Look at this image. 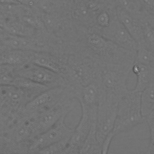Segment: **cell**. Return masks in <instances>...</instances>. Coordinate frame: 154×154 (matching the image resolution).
<instances>
[{
	"label": "cell",
	"instance_id": "6da1fadb",
	"mask_svg": "<svg viewBox=\"0 0 154 154\" xmlns=\"http://www.w3.org/2000/svg\"><path fill=\"white\" fill-rule=\"evenodd\" d=\"M86 43L91 56L100 63L132 66L135 61L136 52L119 46L98 32L90 33L87 37Z\"/></svg>",
	"mask_w": 154,
	"mask_h": 154
},
{
	"label": "cell",
	"instance_id": "7a4b0ae2",
	"mask_svg": "<svg viewBox=\"0 0 154 154\" xmlns=\"http://www.w3.org/2000/svg\"><path fill=\"white\" fill-rule=\"evenodd\" d=\"M140 98L141 91L132 90L119 99L117 117L112 131L115 136L145 122V117L141 111Z\"/></svg>",
	"mask_w": 154,
	"mask_h": 154
},
{
	"label": "cell",
	"instance_id": "3957f363",
	"mask_svg": "<svg viewBox=\"0 0 154 154\" xmlns=\"http://www.w3.org/2000/svg\"><path fill=\"white\" fill-rule=\"evenodd\" d=\"M132 66L100 63L97 80L106 94L119 99L129 91L127 80Z\"/></svg>",
	"mask_w": 154,
	"mask_h": 154
},
{
	"label": "cell",
	"instance_id": "277c9868",
	"mask_svg": "<svg viewBox=\"0 0 154 154\" xmlns=\"http://www.w3.org/2000/svg\"><path fill=\"white\" fill-rule=\"evenodd\" d=\"M119 99L103 92L100 97L97 112L96 137L102 146L106 136L112 131L117 117Z\"/></svg>",
	"mask_w": 154,
	"mask_h": 154
},
{
	"label": "cell",
	"instance_id": "5b68a950",
	"mask_svg": "<svg viewBox=\"0 0 154 154\" xmlns=\"http://www.w3.org/2000/svg\"><path fill=\"white\" fill-rule=\"evenodd\" d=\"M99 69L100 63L92 56L72 58L67 63L66 73L78 87L97 80Z\"/></svg>",
	"mask_w": 154,
	"mask_h": 154
},
{
	"label": "cell",
	"instance_id": "8992f818",
	"mask_svg": "<svg viewBox=\"0 0 154 154\" xmlns=\"http://www.w3.org/2000/svg\"><path fill=\"white\" fill-rule=\"evenodd\" d=\"M68 112L64 114L48 129L36 135L29 146V150L37 152L49 145L66 138H70L74 128L69 127L65 123Z\"/></svg>",
	"mask_w": 154,
	"mask_h": 154
},
{
	"label": "cell",
	"instance_id": "52a82bcc",
	"mask_svg": "<svg viewBox=\"0 0 154 154\" xmlns=\"http://www.w3.org/2000/svg\"><path fill=\"white\" fill-rule=\"evenodd\" d=\"M16 75L48 87L58 86L62 81L60 74L31 62L14 67Z\"/></svg>",
	"mask_w": 154,
	"mask_h": 154
},
{
	"label": "cell",
	"instance_id": "ba28073f",
	"mask_svg": "<svg viewBox=\"0 0 154 154\" xmlns=\"http://www.w3.org/2000/svg\"><path fill=\"white\" fill-rule=\"evenodd\" d=\"M99 34L126 49L137 52L139 47L138 43L119 21L116 14L112 17L109 26Z\"/></svg>",
	"mask_w": 154,
	"mask_h": 154
},
{
	"label": "cell",
	"instance_id": "9c48e42d",
	"mask_svg": "<svg viewBox=\"0 0 154 154\" xmlns=\"http://www.w3.org/2000/svg\"><path fill=\"white\" fill-rule=\"evenodd\" d=\"M63 93L64 88L60 85L49 88L28 101L25 104V110L33 114L47 110L63 99Z\"/></svg>",
	"mask_w": 154,
	"mask_h": 154
},
{
	"label": "cell",
	"instance_id": "30bf717a",
	"mask_svg": "<svg viewBox=\"0 0 154 154\" xmlns=\"http://www.w3.org/2000/svg\"><path fill=\"white\" fill-rule=\"evenodd\" d=\"M81 106V117L77 126L69 139L65 153H79L80 149L88 136L92 123L96 118L93 117L88 110L84 105Z\"/></svg>",
	"mask_w": 154,
	"mask_h": 154
},
{
	"label": "cell",
	"instance_id": "8fae6325",
	"mask_svg": "<svg viewBox=\"0 0 154 154\" xmlns=\"http://www.w3.org/2000/svg\"><path fill=\"white\" fill-rule=\"evenodd\" d=\"M103 92V90L97 79L85 85L78 86L76 95L80 104L86 107L92 116H96Z\"/></svg>",
	"mask_w": 154,
	"mask_h": 154
},
{
	"label": "cell",
	"instance_id": "7c38bea8",
	"mask_svg": "<svg viewBox=\"0 0 154 154\" xmlns=\"http://www.w3.org/2000/svg\"><path fill=\"white\" fill-rule=\"evenodd\" d=\"M70 103H65L63 99L51 108L35 114L34 116L37 134L45 131L53 125L64 114L70 111Z\"/></svg>",
	"mask_w": 154,
	"mask_h": 154
},
{
	"label": "cell",
	"instance_id": "4fadbf2b",
	"mask_svg": "<svg viewBox=\"0 0 154 154\" xmlns=\"http://www.w3.org/2000/svg\"><path fill=\"white\" fill-rule=\"evenodd\" d=\"M116 11L119 21L138 44H142L144 40V31L141 19L119 7L116 6Z\"/></svg>",
	"mask_w": 154,
	"mask_h": 154
},
{
	"label": "cell",
	"instance_id": "5bb4252c",
	"mask_svg": "<svg viewBox=\"0 0 154 154\" xmlns=\"http://www.w3.org/2000/svg\"><path fill=\"white\" fill-rule=\"evenodd\" d=\"M31 62L45 67L55 73H66L67 63L58 57L43 51H33Z\"/></svg>",
	"mask_w": 154,
	"mask_h": 154
},
{
	"label": "cell",
	"instance_id": "9a60e30c",
	"mask_svg": "<svg viewBox=\"0 0 154 154\" xmlns=\"http://www.w3.org/2000/svg\"><path fill=\"white\" fill-rule=\"evenodd\" d=\"M7 49L22 51H43V46L36 40L29 38L7 34V37L1 42Z\"/></svg>",
	"mask_w": 154,
	"mask_h": 154
},
{
	"label": "cell",
	"instance_id": "2e32d148",
	"mask_svg": "<svg viewBox=\"0 0 154 154\" xmlns=\"http://www.w3.org/2000/svg\"><path fill=\"white\" fill-rule=\"evenodd\" d=\"M28 93L14 85H0V102L10 106H19L27 99Z\"/></svg>",
	"mask_w": 154,
	"mask_h": 154
},
{
	"label": "cell",
	"instance_id": "e0dca14e",
	"mask_svg": "<svg viewBox=\"0 0 154 154\" xmlns=\"http://www.w3.org/2000/svg\"><path fill=\"white\" fill-rule=\"evenodd\" d=\"M132 71L137 76V84L133 89L141 91L154 82V69L144 64L135 61Z\"/></svg>",
	"mask_w": 154,
	"mask_h": 154
},
{
	"label": "cell",
	"instance_id": "ac0fdd59",
	"mask_svg": "<svg viewBox=\"0 0 154 154\" xmlns=\"http://www.w3.org/2000/svg\"><path fill=\"white\" fill-rule=\"evenodd\" d=\"M33 51L9 49L0 55V64H8L17 67L31 62Z\"/></svg>",
	"mask_w": 154,
	"mask_h": 154
},
{
	"label": "cell",
	"instance_id": "d6986e66",
	"mask_svg": "<svg viewBox=\"0 0 154 154\" xmlns=\"http://www.w3.org/2000/svg\"><path fill=\"white\" fill-rule=\"evenodd\" d=\"M96 120L92 123L90 131L82 144L79 153L85 154H100L102 153V146L97 140L96 130Z\"/></svg>",
	"mask_w": 154,
	"mask_h": 154
},
{
	"label": "cell",
	"instance_id": "ffe728a7",
	"mask_svg": "<svg viewBox=\"0 0 154 154\" xmlns=\"http://www.w3.org/2000/svg\"><path fill=\"white\" fill-rule=\"evenodd\" d=\"M140 104L144 117L154 110V82L141 91Z\"/></svg>",
	"mask_w": 154,
	"mask_h": 154
},
{
	"label": "cell",
	"instance_id": "44dd1931",
	"mask_svg": "<svg viewBox=\"0 0 154 154\" xmlns=\"http://www.w3.org/2000/svg\"><path fill=\"white\" fill-rule=\"evenodd\" d=\"M3 28L9 34L23 37H30L32 35L34 31V28L28 25L24 22H8L4 25Z\"/></svg>",
	"mask_w": 154,
	"mask_h": 154
},
{
	"label": "cell",
	"instance_id": "7402d4cb",
	"mask_svg": "<svg viewBox=\"0 0 154 154\" xmlns=\"http://www.w3.org/2000/svg\"><path fill=\"white\" fill-rule=\"evenodd\" d=\"M135 61L147 65L154 69V52L149 50L144 45H139Z\"/></svg>",
	"mask_w": 154,
	"mask_h": 154
},
{
	"label": "cell",
	"instance_id": "603a6c76",
	"mask_svg": "<svg viewBox=\"0 0 154 154\" xmlns=\"http://www.w3.org/2000/svg\"><path fill=\"white\" fill-rule=\"evenodd\" d=\"M70 138H66L59 141L49 145L48 146L38 150L37 152L40 153H62L65 151L68 146Z\"/></svg>",
	"mask_w": 154,
	"mask_h": 154
},
{
	"label": "cell",
	"instance_id": "cb8c5ba5",
	"mask_svg": "<svg viewBox=\"0 0 154 154\" xmlns=\"http://www.w3.org/2000/svg\"><path fill=\"white\" fill-rule=\"evenodd\" d=\"M22 21L34 29H41L45 28L41 18L28 13L25 14L22 16Z\"/></svg>",
	"mask_w": 154,
	"mask_h": 154
},
{
	"label": "cell",
	"instance_id": "d4e9b609",
	"mask_svg": "<svg viewBox=\"0 0 154 154\" xmlns=\"http://www.w3.org/2000/svg\"><path fill=\"white\" fill-rule=\"evenodd\" d=\"M41 19L44 23L45 27L48 29H54L58 26L57 18L51 13H44Z\"/></svg>",
	"mask_w": 154,
	"mask_h": 154
},
{
	"label": "cell",
	"instance_id": "484cf974",
	"mask_svg": "<svg viewBox=\"0 0 154 154\" xmlns=\"http://www.w3.org/2000/svg\"><path fill=\"white\" fill-rule=\"evenodd\" d=\"M143 14L154 16V0H137Z\"/></svg>",
	"mask_w": 154,
	"mask_h": 154
},
{
	"label": "cell",
	"instance_id": "4316f807",
	"mask_svg": "<svg viewBox=\"0 0 154 154\" xmlns=\"http://www.w3.org/2000/svg\"><path fill=\"white\" fill-rule=\"evenodd\" d=\"M145 122L147 123L149 129L150 145L154 141V110L145 116Z\"/></svg>",
	"mask_w": 154,
	"mask_h": 154
},
{
	"label": "cell",
	"instance_id": "83f0119b",
	"mask_svg": "<svg viewBox=\"0 0 154 154\" xmlns=\"http://www.w3.org/2000/svg\"><path fill=\"white\" fill-rule=\"evenodd\" d=\"M36 6L44 13H51L53 11V5L49 0H37Z\"/></svg>",
	"mask_w": 154,
	"mask_h": 154
},
{
	"label": "cell",
	"instance_id": "f1b7e54d",
	"mask_svg": "<svg viewBox=\"0 0 154 154\" xmlns=\"http://www.w3.org/2000/svg\"><path fill=\"white\" fill-rule=\"evenodd\" d=\"M114 137H115V135L112 133V131L106 136V137L105 138L102 144V154L108 153L111 141Z\"/></svg>",
	"mask_w": 154,
	"mask_h": 154
},
{
	"label": "cell",
	"instance_id": "f546056e",
	"mask_svg": "<svg viewBox=\"0 0 154 154\" xmlns=\"http://www.w3.org/2000/svg\"><path fill=\"white\" fill-rule=\"evenodd\" d=\"M20 4L26 5V7H33L36 6L37 0H17Z\"/></svg>",
	"mask_w": 154,
	"mask_h": 154
},
{
	"label": "cell",
	"instance_id": "4dcf8cb0",
	"mask_svg": "<svg viewBox=\"0 0 154 154\" xmlns=\"http://www.w3.org/2000/svg\"><path fill=\"white\" fill-rule=\"evenodd\" d=\"M0 4L2 5L20 4L17 0H0Z\"/></svg>",
	"mask_w": 154,
	"mask_h": 154
},
{
	"label": "cell",
	"instance_id": "1f68e13d",
	"mask_svg": "<svg viewBox=\"0 0 154 154\" xmlns=\"http://www.w3.org/2000/svg\"><path fill=\"white\" fill-rule=\"evenodd\" d=\"M147 153H151L154 154V141L150 145H149L148 150L147 152Z\"/></svg>",
	"mask_w": 154,
	"mask_h": 154
},
{
	"label": "cell",
	"instance_id": "d6a6232c",
	"mask_svg": "<svg viewBox=\"0 0 154 154\" xmlns=\"http://www.w3.org/2000/svg\"><path fill=\"white\" fill-rule=\"evenodd\" d=\"M4 32L5 31L4 28H0V42L7 37V35L4 34Z\"/></svg>",
	"mask_w": 154,
	"mask_h": 154
},
{
	"label": "cell",
	"instance_id": "836d02e7",
	"mask_svg": "<svg viewBox=\"0 0 154 154\" xmlns=\"http://www.w3.org/2000/svg\"><path fill=\"white\" fill-rule=\"evenodd\" d=\"M5 49L6 48L5 47V46L1 42H0V55H1L4 52H5Z\"/></svg>",
	"mask_w": 154,
	"mask_h": 154
},
{
	"label": "cell",
	"instance_id": "e575fe53",
	"mask_svg": "<svg viewBox=\"0 0 154 154\" xmlns=\"http://www.w3.org/2000/svg\"><path fill=\"white\" fill-rule=\"evenodd\" d=\"M87 0H74L73 4H79V3H82L85 2Z\"/></svg>",
	"mask_w": 154,
	"mask_h": 154
},
{
	"label": "cell",
	"instance_id": "d590c367",
	"mask_svg": "<svg viewBox=\"0 0 154 154\" xmlns=\"http://www.w3.org/2000/svg\"><path fill=\"white\" fill-rule=\"evenodd\" d=\"M70 1H72V2H73V3L74 2V0H70Z\"/></svg>",
	"mask_w": 154,
	"mask_h": 154
}]
</instances>
